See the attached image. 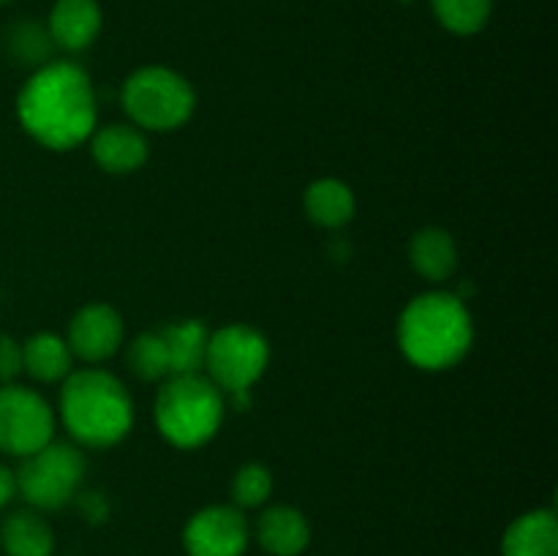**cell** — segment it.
Wrapping results in <instances>:
<instances>
[{
    "label": "cell",
    "mask_w": 558,
    "mask_h": 556,
    "mask_svg": "<svg viewBox=\"0 0 558 556\" xmlns=\"http://www.w3.org/2000/svg\"><path fill=\"white\" fill-rule=\"evenodd\" d=\"M22 129L49 150H74L98 125V96L93 80L71 60H49L31 71L16 96Z\"/></svg>",
    "instance_id": "cell-1"
},
{
    "label": "cell",
    "mask_w": 558,
    "mask_h": 556,
    "mask_svg": "<svg viewBox=\"0 0 558 556\" xmlns=\"http://www.w3.org/2000/svg\"><path fill=\"white\" fill-rule=\"evenodd\" d=\"M396 333L398 349L414 368L439 374L472 352V311L452 292H423L401 311Z\"/></svg>",
    "instance_id": "cell-2"
},
{
    "label": "cell",
    "mask_w": 558,
    "mask_h": 556,
    "mask_svg": "<svg viewBox=\"0 0 558 556\" xmlns=\"http://www.w3.org/2000/svg\"><path fill=\"white\" fill-rule=\"evenodd\" d=\"M58 414L71 439L90 450L114 447L134 428L131 392L101 365H87L65 376Z\"/></svg>",
    "instance_id": "cell-3"
},
{
    "label": "cell",
    "mask_w": 558,
    "mask_h": 556,
    "mask_svg": "<svg viewBox=\"0 0 558 556\" xmlns=\"http://www.w3.org/2000/svg\"><path fill=\"white\" fill-rule=\"evenodd\" d=\"M227 414V396L205 374H174L161 382L153 420L178 450H196L216 439Z\"/></svg>",
    "instance_id": "cell-4"
},
{
    "label": "cell",
    "mask_w": 558,
    "mask_h": 556,
    "mask_svg": "<svg viewBox=\"0 0 558 556\" xmlns=\"http://www.w3.org/2000/svg\"><path fill=\"white\" fill-rule=\"evenodd\" d=\"M120 104L131 125L153 134L178 131L194 118L196 90L180 71L167 65H142L120 90Z\"/></svg>",
    "instance_id": "cell-5"
},
{
    "label": "cell",
    "mask_w": 558,
    "mask_h": 556,
    "mask_svg": "<svg viewBox=\"0 0 558 556\" xmlns=\"http://www.w3.org/2000/svg\"><path fill=\"white\" fill-rule=\"evenodd\" d=\"M85 456L71 442H49L41 450L20 458L14 480L16 494L33 510H60L71 505L85 480Z\"/></svg>",
    "instance_id": "cell-6"
},
{
    "label": "cell",
    "mask_w": 558,
    "mask_h": 556,
    "mask_svg": "<svg viewBox=\"0 0 558 556\" xmlns=\"http://www.w3.org/2000/svg\"><path fill=\"white\" fill-rule=\"evenodd\" d=\"M270 365V343L251 325H223L210 330L202 374L223 392L251 390Z\"/></svg>",
    "instance_id": "cell-7"
},
{
    "label": "cell",
    "mask_w": 558,
    "mask_h": 556,
    "mask_svg": "<svg viewBox=\"0 0 558 556\" xmlns=\"http://www.w3.org/2000/svg\"><path fill=\"white\" fill-rule=\"evenodd\" d=\"M54 409L25 385H0V452L25 458L54 439Z\"/></svg>",
    "instance_id": "cell-8"
},
{
    "label": "cell",
    "mask_w": 558,
    "mask_h": 556,
    "mask_svg": "<svg viewBox=\"0 0 558 556\" xmlns=\"http://www.w3.org/2000/svg\"><path fill=\"white\" fill-rule=\"evenodd\" d=\"M248 540V518L234 505L202 507L183 529V548L189 556H243Z\"/></svg>",
    "instance_id": "cell-9"
},
{
    "label": "cell",
    "mask_w": 558,
    "mask_h": 556,
    "mask_svg": "<svg viewBox=\"0 0 558 556\" xmlns=\"http://www.w3.org/2000/svg\"><path fill=\"white\" fill-rule=\"evenodd\" d=\"M123 316L109 303H87L71 316L69 343L74 360L87 365H101L120 352L123 347Z\"/></svg>",
    "instance_id": "cell-10"
},
{
    "label": "cell",
    "mask_w": 558,
    "mask_h": 556,
    "mask_svg": "<svg viewBox=\"0 0 558 556\" xmlns=\"http://www.w3.org/2000/svg\"><path fill=\"white\" fill-rule=\"evenodd\" d=\"M90 158L98 169L107 174H131L145 167L150 156V142L142 129L131 123H107L96 125L87 136Z\"/></svg>",
    "instance_id": "cell-11"
},
{
    "label": "cell",
    "mask_w": 558,
    "mask_h": 556,
    "mask_svg": "<svg viewBox=\"0 0 558 556\" xmlns=\"http://www.w3.org/2000/svg\"><path fill=\"white\" fill-rule=\"evenodd\" d=\"M104 14L98 0H54L47 16V31L54 49L82 52L98 38Z\"/></svg>",
    "instance_id": "cell-12"
},
{
    "label": "cell",
    "mask_w": 558,
    "mask_h": 556,
    "mask_svg": "<svg viewBox=\"0 0 558 556\" xmlns=\"http://www.w3.org/2000/svg\"><path fill=\"white\" fill-rule=\"evenodd\" d=\"M256 540L270 556H300L311 543L308 518L289 505H272L256 518Z\"/></svg>",
    "instance_id": "cell-13"
},
{
    "label": "cell",
    "mask_w": 558,
    "mask_h": 556,
    "mask_svg": "<svg viewBox=\"0 0 558 556\" xmlns=\"http://www.w3.org/2000/svg\"><path fill=\"white\" fill-rule=\"evenodd\" d=\"M501 556H558V518L550 507L523 512L501 537Z\"/></svg>",
    "instance_id": "cell-14"
},
{
    "label": "cell",
    "mask_w": 558,
    "mask_h": 556,
    "mask_svg": "<svg viewBox=\"0 0 558 556\" xmlns=\"http://www.w3.org/2000/svg\"><path fill=\"white\" fill-rule=\"evenodd\" d=\"M409 262L425 281L441 283L456 273L458 243L447 229L423 227L409 240Z\"/></svg>",
    "instance_id": "cell-15"
},
{
    "label": "cell",
    "mask_w": 558,
    "mask_h": 556,
    "mask_svg": "<svg viewBox=\"0 0 558 556\" xmlns=\"http://www.w3.org/2000/svg\"><path fill=\"white\" fill-rule=\"evenodd\" d=\"M305 216L322 229H343L357 213L354 191L338 178H319L303 194Z\"/></svg>",
    "instance_id": "cell-16"
},
{
    "label": "cell",
    "mask_w": 558,
    "mask_h": 556,
    "mask_svg": "<svg viewBox=\"0 0 558 556\" xmlns=\"http://www.w3.org/2000/svg\"><path fill=\"white\" fill-rule=\"evenodd\" d=\"M22 371L41 385H54L74 371V354L58 333H33L22 343Z\"/></svg>",
    "instance_id": "cell-17"
},
{
    "label": "cell",
    "mask_w": 558,
    "mask_h": 556,
    "mask_svg": "<svg viewBox=\"0 0 558 556\" xmlns=\"http://www.w3.org/2000/svg\"><path fill=\"white\" fill-rule=\"evenodd\" d=\"M163 343L169 352V371L174 374H202L207 358L210 327L202 319H178L161 327Z\"/></svg>",
    "instance_id": "cell-18"
},
{
    "label": "cell",
    "mask_w": 558,
    "mask_h": 556,
    "mask_svg": "<svg viewBox=\"0 0 558 556\" xmlns=\"http://www.w3.org/2000/svg\"><path fill=\"white\" fill-rule=\"evenodd\" d=\"M0 543L9 556H52L54 532L36 510H16L0 527Z\"/></svg>",
    "instance_id": "cell-19"
},
{
    "label": "cell",
    "mask_w": 558,
    "mask_h": 556,
    "mask_svg": "<svg viewBox=\"0 0 558 556\" xmlns=\"http://www.w3.org/2000/svg\"><path fill=\"white\" fill-rule=\"evenodd\" d=\"M3 49L9 55L11 63L22 65V69H41L44 63L52 60L54 44L49 38L47 25H38V22L22 20L9 25V31L3 33Z\"/></svg>",
    "instance_id": "cell-20"
},
{
    "label": "cell",
    "mask_w": 558,
    "mask_h": 556,
    "mask_svg": "<svg viewBox=\"0 0 558 556\" xmlns=\"http://www.w3.org/2000/svg\"><path fill=\"white\" fill-rule=\"evenodd\" d=\"M430 9L452 36H477L494 16V0H430Z\"/></svg>",
    "instance_id": "cell-21"
},
{
    "label": "cell",
    "mask_w": 558,
    "mask_h": 556,
    "mask_svg": "<svg viewBox=\"0 0 558 556\" xmlns=\"http://www.w3.org/2000/svg\"><path fill=\"white\" fill-rule=\"evenodd\" d=\"M125 363L129 371L142 382H163L172 371H169V352L163 343L161 330L140 333L134 341L125 349Z\"/></svg>",
    "instance_id": "cell-22"
},
{
    "label": "cell",
    "mask_w": 558,
    "mask_h": 556,
    "mask_svg": "<svg viewBox=\"0 0 558 556\" xmlns=\"http://www.w3.org/2000/svg\"><path fill=\"white\" fill-rule=\"evenodd\" d=\"M272 472L265 463H243L232 478V501L240 510H254V507L267 505L272 496Z\"/></svg>",
    "instance_id": "cell-23"
},
{
    "label": "cell",
    "mask_w": 558,
    "mask_h": 556,
    "mask_svg": "<svg viewBox=\"0 0 558 556\" xmlns=\"http://www.w3.org/2000/svg\"><path fill=\"white\" fill-rule=\"evenodd\" d=\"M22 374V343L0 333V385H11Z\"/></svg>",
    "instance_id": "cell-24"
},
{
    "label": "cell",
    "mask_w": 558,
    "mask_h": 556,
    "mask_svg": "<svg viewBox=\"0 0 558 556\" xmlns=\"http://www.w3.org/2000/svg\"><path fill=\"white\" fill-rule=\"evenodd\" d=\"M74 501L80 507V516L87 523H93V527H98V523H104L109 518V501L101 491H80L74 496Z\"/></svg>",
    "instance_id": "cell-25"
},
{
    "label": "cell",
    "mask_w": 558,
    "mask_h": 556,
    "mask_svg": "<svg viewBox=\"0 0 558 556\" xmlns=\"http://www.w3.org/2000/svg\"><path fill=\"white\" fill-rule=\"evenodd\" d=\"M16 494V480H14V469H9L5 463H0V510L14 499Z\"/></svg>",
    "instance_id": "cell-26"
},
{
    "label": "cell",
    "mask_w": 558,
    "mask_h": 556,
    "mask_svg": "<svg viewBox=\"0 0 558 556\" xmlns=\"http://www.w3.org/2000/svg\"><path fill=\"white\" fill-rule=\"evenodd\" d=\"M401 3H412V0H401Z\"/></svg>",
    "instance_id": "cell-27"
},
{
    "label": "cell",
    "mask_w": 558,
    "mask_h": 556,
    "mask_svg": "<svg viewBox=\"0 0 558 556\" xmlns=\"http://www.w3.org/2000/svg\"><path fill=\"white\" fill-rule=\"evenodd\" d=\"M3 3H9V0H0V5H3Z\"/></svg>",
    "instance_id": "cell-28"
}]
</instances>
